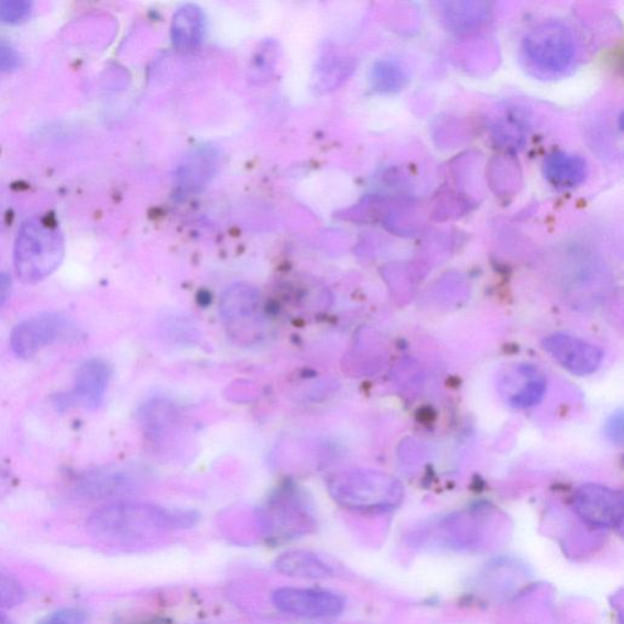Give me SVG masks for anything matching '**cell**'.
<instances>
[{"label":"cell","mask_w":624,"mask_h":624,"mask_svg":"<svg viewBox=\"0 0 624 624\" xmlns=\"http://www.w3.org/2000/svg\"><path fill=\"white\" fill-rule=\"evenodd\" d=\"M546 377L542 370L530 364H514L503 368L498 376V392L513 409H529L545 396Z\"/></svg>","instance_id":"9c48e42d"},{"label":"cell","mask_w":624,"mask_h":624,"mask_svg":"<svg viewBox=\"0 0 624 624\" xmlns=\"http://www.w3.org/2000/svg\"><path fill=\"white\" fill-rule=\"evenodd\" d=\"M25 591L16 579L0 572V608H13L24 601Z\"/></svg>","instance_id":"e0dca14e"},{"label":"cell","mask_w":624,"mask_h":624,"mask_svg":"<svg viewBox=\"0 0 624 624\" xmlns=\"http://www.w3.org/2000/svg\"><path fill=\"white\" fill-rule=\"evenodd\" d=\"M65 242L56 224L34 217L21 226L14 249V266L25 283L46 280L64 259Z\"/></svg>","instance_id":"7a4b0ae2"},{"label":"cell","mask_w":624,"mask_h":624,"mask_svg":"<svg viewBox=\"0 0 624 624\" xmlns=\"http://www.w3.org/2000/svg\"><path fill=\"white\" fill-rule=\"evenodd\" d=\"M543 347L558 365L580 377L595 374L604 359L601 349L567 333L546 337Z\"/></svg>","instance_id":"30bf717a"},{"label":"cell","mask_w":624,"mask_h":624,"mask_svg":"<svg viewBox=\"0 0 624 624\" xmlns=\"http://www.w3.org/2000/svg\"><path fill=\"white\" fill-rule=\"evenodd\" d=\"M545 178L554 188L567 190L583 183L587 177V163L577 156L557 151L545 160Z\"/></svg>","instance_id":"5bb4252c"},{"label":"cell","mask_w":624,"mask_h":624,"mask_svg":"<svg viewBox=\"0 0 624 624\" xmlns=\"http://www.w3.org/2000/svg\"><path fill=\"white\" fill-rule=\"evenodd\" d=\"M19 53L5 42H0V71H14L19 68Z\"/></svg>","instance_id":"d6986e66"},{"label":"cell","mask_w":624,"mask_h":624,"mask_svg":"<svg viewBox=\"0 0 624 624\" xmlns=\"http://www.w3.org/2000/svg\"><path fill=\"white\" fill-rule=\"evenodd\" d=\"M86 613L79 609H64L48 616L41 624H86Z\"/></svg>","instance_id":"ac0fdd59"},{"label":"cell","mask_w":624,"mask_h":624,"mask_svg":"<svg viewBox=\"0 0 624 624\" xmlns=\"http://www.w3.org/2000/svg\"><path fill=\"white\" fill-rule=\"evenodd\" d=\"M272 602L281 612L304 619L336 617L345 608L341 595L320 589L281 588L273 593Z\"/></svg>","instance_id":"ba28073f"},{"label":"cell","mask_w":624,"mask_h":624,"mask_svg":"<svg viewBox=\"0 0 624 624\" xmlns=\"http://www.w3.org/2000/svg\"><path fill=\"white\" fill-rule=\"evenodd\" d=\"M73 327L67 317L47 313L20 322L10 336V345L20 359L34 358L53 343L69 338Z\"/></svg>","instance_id":"5b68a950"},{"label":"cell","mask_w":624,"mask_h":624,"mask_svg":"<svg viewBox=\"0 0 624 624\" xmlns=\"http://www.w3.org/2000/svg\"><path fill=\"white\" fill-rule=\"evenodd\" d=\"M0 624H14L4 613L0 612Z\"/></svg>","instance_id":"7402d4cb"},{"label":"cell","mask_w":624,"mask_h":624,"mask_svg":"<svg viewBox=\"0 0 624 624\" xmlns=\"http://www.w3.org/2000/svg\"><path fill=\"white\" fill-rule=\"evenodd\" d=\"M113 375L112 366L103 359L84 361L75 378V388L70 399L79 402L87 410H95L104 401Z\"/></svg>","instance_id":"8fae6325"},{"label":"cell","mask_w":624,"mask_h":624,"mask_svg":"<svg viewBox=\"0 0 624 624\" xmlns=\"http://www.w3.org/2000/svg\"><path fill=\"white\" fill-rule=\"evenodd\" d=\"M222 315L229 327L253 326L262 319L261 303L258 291L237 286L224 295Z\"/></svg>","instance_id":"7c38bea8"},{"label":"cell","mask_w":624,"mask_h":624,"mask_svg":"<svg viewBox=\"0 0 624 624\" xmlns=\"http://www.w3.org/2000/svg\"><path fill=\"white\" fill-rule=\"evenodd\" d=\"M623 411L613 413L605 424V434L612 443H623Z\"/></svg>","instance_id":"ffe728a7"},{"label":"cell","mask_w":624,"mask_h":624,"mask_svg":"<svg viewBox=\"0 0 624 624\" xmlns=\"http://www.w3.org/2000/svg\"><path fill=\"white\" fill-rule=\"evenodd\" d=\"M198 521L200 513L194 510L120 501L97 510L87 527L100 542L123 545L146 541L163 532L189 530Z\"/></svg>","instance_id":"6da1fadb"},{"label":"cell","mask_w":624,"mask_h":624,"mask_svg":"<svg viewBox=\"0 0 624 624\" xmlns=\"http://www.w3.org/2000/svg\"><path fill=\"white\" fill-rule=\"evenodd\" d=\"M578 517L599 529L621 527L624 517V499L620 490L595 484L577 489L574 497Z\"/></svg>","instance_id":"8992f818"},{"label":"cell","mask_w":624,"mask_h":624,"mask_svg":"<svg viewBox=\"0 0 624 624\" xmlns=\"http://www.w3.org/2000/svg\"><path fill=\"white\" fill-rule=\"evenodd\" d=\"M376 89L382 92H398L407 83V73L400 65L393 61H382L374 70Z\"/></svg>","instance_id":"9a60e30c"},{"label":"cell","mask_w":624,"mask_h":624,"mask_svg":"<svg viewBox=\"0 0 624 624\" xmlns=\"http://www.w3.org/2000/svg\"><path fill=\"white\" fill-rule=\"evenodd\" d=\"M32 12V4L26 0H3L0 2V21L7 24H20Z\"/></svg>","instance_id":"2e32d148"},{"label":"cell","mask_w":624,"mask_h":624,"mask_svg":"<svg viewBox=\"0 0 624 624\" xmlns=\"http://www.w3.org/2000/svg\"><path fill=\"white\" fill-rule=\"evenodd\" d=\"M12 293V280L4 273H0V306H3Z\"/></svg>","instance_id":"44dd1931"},{"label":"cell","mask_w":624,"mask_h":624,"mask_svg":"<svg viewBox=\"0 0 624 624\" xmlns=\"http://www.w3.org/2000/svg\"><path fill=\"white\" fill-rule=\"evenodd\" d=\"M147 478L146 470L139 467H103L84 474L76 484V490L91 499L125 497L144 487Z\"/></svg>","instance_id":"52a82bcc"},{"label":"cell","mask_w":624,"mask_h":624,"mask_svg":"<svg viewBox=\"0 0 624 624\" xmlns=\"http://www.w3.org/2000/svg\"><path fill=\"white\" fill-rule=\"evenodd\" d=\"M275 568L284 576L300 579L320 580L330 578L332 568L322 557L311 552L292 551L276 558Z\"/></svg>","instance_id":"4fadbf2b"},{"label":"cell","mask_w":624,"mask_h":624,"mask_svg":"<svg viewBox=\"0 0 624 624\" xmlns=\"http://www.w3.org/2000/svg\"><path fill=\"white\" fill-rule=\"evenodd\" d=\"M523 56L536 73L553 78L572 67L576 45L571 31L560 24L535 29L523 42Z\"/></svg>","instance_id":"277c9868"},{"label":"cell","mask_w":624,"mask_h":624,"mask_svg":"<svg viewBox=\"0 0 624 624\" xmlns=\"http://www.w3.org/2000/svg\"><path fill=\"white\" fill-rule=\"evenodd\" d=\"M330 491L342 507L363 512L396 509L404 498L396 477L374 469L345 470L333 478Z\"/></svg>","instance_id":"3957f363"}]
</instances>
